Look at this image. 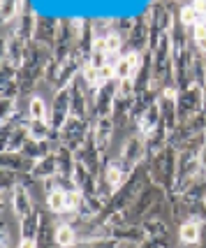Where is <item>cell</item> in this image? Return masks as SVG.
<instances>
[{
  "instance_id": "6da1fadb",
  "label": "cell",
  "mask_w": 206,
  "mask_h": 248,
  "mask_svg": "<svg viewBox=\"0 0 206 248\" xmlns=\"http://www.w3.org/2000/svg\"><path fill=\"white\" fill-rule=\"evenodd\" d=\"M176 167H178V149L174 146H164V151L153 155L151 160H146V174L148 181L155 186L164 188L167 193L174 190V181H176Z\"/></svg>"
},
{
  "instance_id": "7a4b0ae2",
  "label": "cell",
  "mask_w": 206,
  "mask_h": 248,
  "mask_svg": "<svg viewBox=\"0 0 206 248\" xmlns=\"http://www.w3.org/2000/svg\"><path fill=\"white\" fill-rule=\"evenodd\" d=\"M118 158L123 160L125 165V170L128 172H134L137 167H141L144 162H146V137L141 135V132H130L123 144H120V151H118Z\"/></svg>"
},
{
  "instance_id": "3957f363",
  "label": "cell",
  "mask_w": 206,
  "mask_h": 248,
  "mask_svg": "<svg viewBox=\"0 0 206 248\" xmlns=\"http://www.w3.org/2000/svg\"><path fill=\"white\" fill-rule=\"evenodd\" d=\"M160 202H167V190L160 188V186H155V184H148L139 195H137V200L132 202L130 209H128L130 223H139L141 218L146 216L155 204H160Z\"/></svg>"
},
{
  "instance_id": "277c9868",
  "label": "cell",
  "mask_w": 206,
  "mask_h": 248,
  "mask_svg": "<svg viewBox=\"0 0 206 248\" xmlns=\"http://www.w3.org/2000/svg\"><path fill=\"white\" fill-rule=\"evenodd\" d=\"M90 130H93V123H90V121L70 116V119H67V123L63 125V130H60L63 146H67V149H72L74 153H79L81 149H84V144H86Z\"/></svg>"
},
{
  "instance_id": "5b68a950",
  "label": "cell",
  "mask_w": 206,
  "mask_h": 248,
  "mask_svg": "<svg viewBox=\"0 0 206 248\" xmlns=\"http://www.w3.org/2000/svg\"><path fill=\"white\" fill-rule=\"evenodd\" d=\"M40 16H42V12L37 10V7H33L30 2H26L21 16L12 23V28L16 31L19 37H23L28 44H33L35 37H37V28H40Z\"/></svg>"
},
{
  "instance_id": "8992f818",
  "label": "cell",
  "mask_w": 206,
  "mask_h": 248,
  "mask_svg": "<svg viewBox=\"0 0 206 248\" xmlns=\"http://www.w3.org/2000/svg\"><path fill=\"white\" fill-rule=\"evenodd\" d=\"M176 107H178V123H185L192 116H197L202 111V88L192 86L185 88L178 93V100H176Z\"/></svg>"
},
{
  "instance_id": "52a82bcc",
  "label": "cell",
  "mask_w": 206,
  "mask_h": 248,
  "mask_svg": "<svg viewBox=\"0 0 206 248\" xmlns=\"http://www.w3.org/2000/svg\"><path fill=\"white\" fill-rule=\"evenodd\" d=\"M70 116H72V109H70V88L67 91H56L54 100H51V107H49L46 123L54 130H63V125L67 123Z\"/></svg>"
},
{
  "instance_id": "ba28073f",
  "label": "cell",
  "mask_w": 206,
  "mask_h": 248,
  "mask_svg": "<svg viewBox=\"0 0 206 248\" xmlns=\"http://www.w3.org/2000/svg\"><path fill=\"white\" fill-rule=\"evenodd\" d=\"M114 132H116V125H114L111 116H100V119L93 121V137H95V144H98L104 162L111 158L109 155V146H111V140H114Z\"/></svg>"
},
{
  "instance_id": "9c48e42d",
  "label": "cell",
  "mask_w": 206,
  "mask_h": 248,
  "mask_svg": "<svg viewBox=\"0 0 206 248\" xmlns=\"http://www.w3.org/2000/svg\"><path fill=\"white\" fill-rule=\"evenodd\" d=\"M100 179H102V181H104V184L116 193L120 186L130 179V172L125 170V165H123V160H120L118 155H114V158H109V160L102 165V174H100Z\"/></svg>"
},
{
  "instance_id": "30bf717a",
  "label": "cell",
  "mask_w": 206,
  "mask_h": 248,
  "mask_svg": "<svg viewBox=\"0 0 206 248\" xmlns=\"http://www.w3.org/2000/svg\"><path fill=\"white\" fill-rule=\"evenodd\" d=\"M148 40H151V21L146 19L144 10L137 14V21H134V28L128 35V49H134L139 54H146L148 51Z\"/></svg>"
},
{
  "instance_id": "8fae6325",
  "label": "cell",
  "mask_w": 206,
  "mask_h": 248,
  "mask_svg": "<svg viewBox=\"0 0 206 248\" xmlns=\"http://www.w3.org/2000/svg\"><path fill=\"white\" fill-rule=\"evenodd\" d=\"M12 214L16 220H23L26 216H30L37 204H35L33 200V190H28V188H23V186H16L14 188V195H12Z\"/></svg>"
},
{
  "instance_id": "7c38bea8",
  "label": "cell",
  "mask_w": 206,
  "mask_h": 248,
  "mask_svg": "<svg viewBox=\"0 0 206 248\" xmlns=\"http://www.w3.org/2000/svg\"><path fill=\"white\" fill-rule=\"evenodd\" d=\"M114 100H116V81L104 84L100 91L93 93V114H95V119H100V116H111Z\"/></svg>"
},
{
  "instance_id": "4fadbf2b",
  "label": "cell",
  "mask_w": 206,
  "mask_h": 248,
  "mask_svg": "<svg viewBox=\"0 0 206 248\" xmlns=\"http://www.w3.org/2000/svg\"><path fill=\"white\" fill-rule=\"evenodd\" d=\"M58 26H60V16L42 12V16H40V28H37V37H35V42H40V44H44V46H51V49H54L56 37H58Z\"/></svg>"
},
{
  "instance_id": "5bb4252c",
  "label": "cell",
  "mask_w": 206,
  "mask_h": 248,
  "mask_svg": "<svg viewBox=\"0 0 206 248\" xmlns=\"http://www.w3.org/2000/svg\"><path fill=\"white\" fill-rule=\"evenodd\" d=\"M178 239H181L183 248H197L204 241V225L195 218H188L178 225Z\"/></svg>"
},
{
  "instance_id": "9a60e30c",
  "label": "cell",
  "mask_w": 206,
  "mask_h": 248,
  "mask_svg": "<svg viewBox=\"0 0 206 248\" xmlns=\"http://www.w3.org/2000/svg\"><path fill=\"white\" fill-rule=\"evenodd\" d=\"M0 170H10V172H16V174H28L35 170V162L28 160L23 153L2 151L0 153Z\"/></svg>"
},
{
  "instance_id": "2e32d148",
  "label": "cell",
  "mask_w": 206,
  "mask_h": 248,
  "mask_svg": "<svg viewBox=\"0 0 206 248\" xmlns=\"http://www.w3.org/2000/svg\"><path fill=\"white\" fill-rule=\"evenodd\" d=\"M109 237L116 239V241H125V244H144V239H146V234H144V227L139 225V223H128V225H120L116 227V230H109Z\"/></svg>"
},
{
  "instance_id": "e0dca14e",
  "label": "cell",
  "mask_w": 206,
  "mask_h": 248,
  "mask_svg": "<svg viewBox=\"0 0 206 248\" xmlns=\"http://www.w3.org/2000/svg\"><path fill=\"white\" fill-rule=\"evenodd\" d=\"M44 209H46L51 216L65 218L67 214H70V209H67V193L65 190H54V193L44 195Z\"/></svg>"
},
{
  "instance_id": "ac0fdd59",
  "label": "cell",
  "mask_w": 206,
  "mask_h": 248,
  "mask_svg": "<svg viewBox=\"0 0 206 248\" xmlns=\"http://www.w3.org/2000/svg\"><path fill=\"white\" fill-rule=\"evenodd\" d=\"M76 244H79V234L74 225H70L67 220L56 223V248H74Z\"/></svg>"
},
{
  "instance_id": "d6986e66",
  "label": "cell",
  "mask_w": 206,
  "mask_h": 248,
  "mask_svg": "<svg viewBox=\"0 0 206 248\" xmlns=\"http://www.w3.org/2000/svg\"><path fill=\"white\" fill-rule=\"evenodd\" d=\"M42 211L44 209L37 206L30 216H26L23 220H19V239H37L40 223H42Z\"/></svg>"
},
{
  "instance_id": "ffe728a7",
  "label": "cell",
  "mask_w": 206,
  "mask_h": 248,
  "mask_svg": "<svg viewBox=\"0 0 206 248\" xmlns=\"http://www.w3.org/2000/svg\"><path fill=\"white\" fill-rule=\"evenodd\" d=\"M35 179L37 181H42V179H46V176H54V174H58V155L56 153H49L46 158H42V160L35 162Z\"/></svg>"
},
{
  "instance_id": "44dd1931",
  "label": "cell",
  "mask_w": 206,
  "mask_h": 248,
  "mask_svg": "<svg viewBox=\"0 0 206 248\" xmlns=\"http://www.w3.org/2000/svg\"><path fill=\"white\" fill-rule=\"evenodd\" d=\"M23 7H26V2H14V0L0 2V23H2V26H12V23L21 16Z\"/></svg>"
},
{
  "instance_id": "7402d4cb",
  "label": "cell",
  "mask_w": 206,
  "mask_h": 248,
  "mask_svg": "<svg viewBox=\"0 0 206 248\" xmlns=\"http://www.w3.org/2000/svg\"><path fill=\"white\" fill-rule=\"evenodd\" d=\"M58 174H63V176H72L74 172V162H76V155L72 149H67V146H58Z\"/></svg>"
},
{
  "instance_id": "603a6c76",
  "label": "cell",
  "mask_w": 206,
  "mask_h": 248,
  "mask_svg": "<svg viewBox=\"0 0 206 248\" xmlns=\"http://www.w3.org/2000/svg\"><path fill=\"white\" fill-rule=\"evenodd\" d=\"M144 227V234L146 239H155V237H169V225L164 218H153V220H141L139 223Z\"/></svg>"
},
{
  "instance_id": "cb8c5ba5",
  "label": "cell",
  "mask_w": 206,
  "mask_h": 248,
  "mask_svg": "<svg viewBox=\"0 0 206 248\" xmlns=\"http://www.w3.org/2000/svg\"><path fill=\"white\" fill-rule=\"evenodd\" d=\"M79 79H81V81H84V86H86L88 91H93V93L104 86V84H102V79H100V70H95V67H93L90 63H84Z\"/></svg>"
},
{
  "instance_id": "d4e9b609",
  "label": "cell",
  "mask_w": 206,
  "mask_h": 248,
  "mask_svg": "<svg viewBox=\"0 0 206 248\" xmlns=\"http://www.w3.org/2000/svg\"><path fill=\"white\" fill-rule=\"evenodd\" d=\"M26 111H28V116H30L33 121H46V116H49V105L44 102L42 95H37V93H35V95L28 100Z\"/></svg>"
},
{
  "instance_id": "484cf974",
  "label": "cell",
  "mask_w": 206,
  "mask_h": 248,
  "mask_svg": "<svg viewBox=\"0 0 206 248\" xmlns=\"http://www.w3.org/2000/svg\"><path fill=\"white\" fill-rule=\"evenodd\" d=\"M192 84L199 88L206 86V58L195 54V63H192Z\"/></svg>"
},
{
  "instance_id": "4316f807",
  "label": "cell",
  "mask_w": 206,
  "mask_h": 248,
  "mask_svg": "<svg viewBox=\"0 0 206 248\" xmlns=\"http://www.w3.org/2000/svg\"><path fill=\"white\" fill-rule=\"evenodd\" d=\"M28 132H30V140L44 141V140H49V135H51V125L46 121H30Z\"/></svg>"
},
{
  "instance_id": "83f0119b",
  "label": "cell",
  "mask_w": 206,
  "mask_h": 248,
  "mask_svg": "<svg viewBox=\"0 0 206 248\" xmlns=\"http://www.w3.org/2000/svg\"><path fill=\"white\" fill-rule=\"evenodd\" d=\"M116 95L118 97H137V84H134V79L116 81Z\"/></svg>"
},
{
  "instance_id": "f1b7e54d",
  "label": "cell",
  "mask_w": 206,
  "mask_h": 248,
  "mask_svg": "<svg viewBox=\"0 0 206 248\" xmlns=\"http://www.w3.org/2000/svg\"><path fill=\"white\" fill-rule=\"evenodd\" d=\"M19 186V174L10 170H0V190H14Z\"/></svg>"
},
{
  "instance_id": "f546056e",
  "label": "cell",
  "mask_w": 206,
  "mask_h": 248,
  "mask_svg": "<svg viewBox=\"0 0 206 248\" xmlns=\"http://www.w3.org/2000/svg\"><path fill=\"white\" fill-rule=\"evenodd\" d=\"M40 186H42L44 195L54 193V190H60V174H54V176H46V179H42V181H40Z\"/></svg>"
},
{
  "instance_id": "4dcf8cb0",
  "label": "cell",
  "mask_w": 206,
  "mask_h": 248,
  "mask_svg": "<svg viewBox=\"0 0 206 248\" xmlns=\"http://www.w3.org/2000/svg\"><path fill=\"white\" fill-rule=\"evenodd\" d=\"M139 248H169V237H155V239H144Z\"/></svg>"
},
{
  "instance_id": "1f68e13d",
  "label": "cell",
  "mask_w": 206,
  "mask_h": 248,
  "mask_svg": "<svg viewBox=\"0 0 206 248\" xmlns=\"http://www.w3.org/2000/svg\"><path fill=\"white\" fill-rule=\"evenodd\" d=\"M0 248H12V234H10V225L2 220L0 227Z\"/></svg>"
},
{
  "instance_id": "d6a6232c",
  "label": "cell",
  "mask_w": 206,
  "mask_h": 248,
  "mask_svg": "<svg viewBox=\"0 0 206 248\" xmlns=\"http://www.w3.org/2000/svg\"><path fill=\"white\" fill-rule=\"evenodd\" d=\"M199 167H202V172H206V144L202 146V151H199Z\"/></svg>"
},
{
  "instance_id": "836d02e7",
  "label": "cell",
  "mask_w": 206,
  "mask_h": 248,
  "mask_svg": "<svg viewBox=\"0 0 206 248\" xmlns=\"http://www.w3.org/2000/svg\"><path fill=\"white\" fill-rule=\"evenodd\" d=\"M202 111H206V86L202 88Z\"/></svg>"
}]
</instances>
